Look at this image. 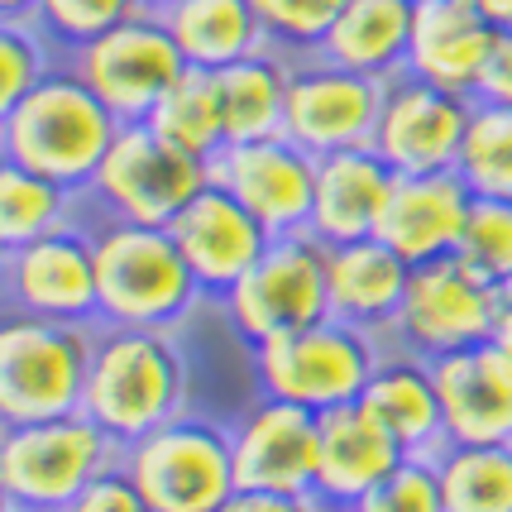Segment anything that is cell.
I'll list each match as a JSON object with an SVG mask.
<instances>
[{"instance_id":"obj_1","label":"cell","mask_w":512,"mask_h":512,"mask_svg":"<svg viewBox=\"0 0 512 512\" xmlns=\"http://www.w3.org/2000/svg\"><path fill=\"white\" fill-rule=\"evenodd\" d=\"M120 134V120L106 111V101L58 63L24 101L0 111V149L5 163H20L29 173L63 182L72 192H87L106 149Z\"/></svg>"},{"instance_id":"obj_2","label":"cell","mask_w":512,"mask_h":512,"mask_svg":"<svg viewBox=\"0 0 512 512\" xmlns=\"http://www.w3.org/2000/svg\"><path fill=\"white\" fill-rule=\"evenodd\" d=\"M182 402H187V364L168 331H149V326L96 331L82 412L96 426H106L120 446L173 422Z\"/></svg>"},{"instance_id":"obj_3","label":"cell","mask_w":512,"mask_h":512,"mask_svg":"<svg viewBox=\"0 0 512 512\" xmlns=\"http://www.w3.org/2000/svg\"><path fill=\"white\" fill-rule=\"evenodd\" d=\"M96 240V283H101V326H149L168 331L197 302V273L187 268L168 225L106 221Z\"/></svg>"},{"instance_id":"obj_4","label":"cell","mask_w":512,"mask_h":512,"mask_svg":"<svg viewBox=\"0 0 512 512\" xmlns=\"http://www.w3.org/2000/svg\"><path fill=\"white\" fill-rule=\"evenodd\" d=\"M120 441L87 412L48 422H0L5 512H63L96 474L120 465Z\"/></svg>"},{"instance_id":"obj_5","label":"cell","mask_w":512,"mask_h":512,"mask_svg":"<svg viewBox=\"0 0 512 512\" xmlns=\"http://www.w3.org/2000/svg\"><path fill=\"white\" fill-rule=\"evenodd\" d=\"M96 331L5 312L0 326V422H48L82 412Z\"/></svg>"},{"instance_id":"obj_6","label":"cell","mask_w":512,"mask_h":512,"mask_svg":"<svg viewBox=\"0 0 512 512\" xmlns=\"http://www.w3.org/2000/svg\"><path fill=\"white\" fill-rule=\"evenodd\" d=\"M120 465L154 512H221L240 493L230 426L197 412H178L173 422L130 441Z\"/></svg>"},{"instance_id":"obj_7","label":"cell","mask_w":512,"mask_h":512,"mask_svg":"<svg viewBox=\"0 0 512 512\" xmlns=\"http://www.w3.org/2000/svg\"><path fill=\"white\" fill-rule=\"evenodd\" d=\"M383 359V340L359 331L340 316H326L316 326L273 335L254 345V374L268 398L297 402L307 412H331L345 402H359L374 369Z\"/></svg>"},{"instance_id":"obj_8","label":"cell","mask_w":512,"mask_h":512,"mask_svg":"<svg viewBox=\"0 0 512 512\" xmlns=\"http://www.w3.org/2000/svg\"><path fill=\"white\" fill-rule=\"evenodd\" d=\"M206 182H211V163L158 139L149 120H134V125H120L87 197L101 206L106 221L168 225Z\"/></svg>"},{"instance_id":"obj_9","label":"cell","mask_w":512,"mask_h":512,"mask_svg":"<svg viewBox=\"0 0 512 512\" xmlns=\"http://www.w3.org/2000/svg\"><path fill=\"white\" fill-rule=\"evenodd\" d=\"M225 316L249 345H264L273 335L302 331L331 316L326 288V245L312 230L273 235L264 259L225 292Z\"/></svg>"},{"instance_id":"obj_10","label":"cell","mask_w":512,"mask_h":512,"mask_svg":"<svg viewBox=\"0 0 512 512\" xmlns=\"http://www.w3.org/2000/svg\"><path fill=\"white\" fill-rule=\"evenodd\" d=\"M63 63L106 101V111H111L120 125L149 120L154 106L163 101V91L192 67L182 58L178 39L168 34V24H163L158 10L130 15L125 24H115L111 34L72 48Z\"/></svg>"},{"instance_id":"obj_11","label":"cell","mask_w":512,"mask_h":512,"mask_svg":"<svg viewBox=\"0 0 512 512\" xmlns=\"http://www.w3.org/2000/svg\"><path fill=\"white\" fill-rule=\"evenodd\" d=\"M5 312L101 326V283H96V240L87 225H63L44 240L5 249L0 264Z\"/></svg>"},{"instance_id":"obj_12","label":"cell","mask_w":512,"mask_h":512,"mask_svg":"<svg viewBox=\"0 0 512 512\" xmlns=\"http://www.w3.org/2000/svg\"><path fill=\"white\" fill-rule=\"evenodd\" d=\"M493 335V283H484L474 268H465L455 254L412 268V283L402 297V312L393 331V350L422 359H441L469 345H484Z\"/></svg>"},{"instance_id":"obj_13","label":"cell","mask_w":512,"mask_h":512,"mask_svg":"<svg viewBox=\"0 0 512 512\" xmlns=\"http://www.w3.org/2000/svg\"><path fill=\"white\" fill-rule=\"evenodd\" d=\"M474 96L436 87L402 67L383 82V111L374 130V149L393 173H450L465 144Z\"/></svg>"},{"instance_id":"obj_14","label":"cell","mask_w":512,"mask_h":512,"mask_svg":"<svg viewBox=\"0 0 512 512\" xmlns=\"http://www.w3.org/2000/svg\"><path fill=\"white\" fill-rule=\"evenodd\" d=\"M383 111V82L364 77L350 67L331 63V58H292V82H288V115H283V134L297 139L302 149L316 158L335 154V149H359L374 144Z\"/></svg>"},{"instance_id":"obj_15","label":"cell","mask_w":512,"mask_h":512,"mask_svg":"<svg viewBox=\"0 0 512 512\" xmlns=\"http://www.w3.org/2000/svg\"><path fill=\"white\" fill-rule=\"evenodd\" d=\"M211 182L240 197L268 225V235H297L312 225L316 201V154L288 134L225 144L211 158Z\"/></svg>"},{"instance_id":"obj_16","label":"cell","mask_w":512,"mask_h":512,"mask_svg":"<svg viewBox=\"0 0 512 512\" xmlns=\"http://www.w3.org/2000/svg\"><path fill=\"white\" fill-rule=\"evenodd\" d=\"M235 479L240 489L259 493H316L321 465V412L297 402L259 398L249 412L230 422Z\"/></svg>"},{"instance_id":"obj_17","label":"cell","mask_w":512,"mask_h":512,"mask_svg":"<svg viewBox=\"0 0 512 512\" xmlns=\"http://www.w3.org/2000/svg\"><path fill=\"white\" fill-rule=\"evenodd\" d=\"M173 240H178L187 268L197 273L201 292H230L249 268L264 259V249L273 245L268 225L249 211L240 197H230L221 182H206L197 197L182 206L168 221Z\"/></svg>"},{"instance_id":"obj_18","label":"cell","mask_w":512,"mask_h":512,"mask_svg":"<svg viewBox=\"0 0 512 512\" xmlns=\"http://www.w3.org/2000/svg\"><path fill=\"white\" fill-rule=\"evenodd\" d=\"M450 446H503L512 441V355L503 345H469L431 359Z\"/></svg>"},{"instance_id":"obj_19","label":"cell","mask_w":512,"mask_h":512,"mask_svg":"<svg viewBox=\"0 0 512 512\" xmlns=\"http://www.w3.org/2000/svg\"><path fill=\"white\" fill-rule=\"evenodd\" d=\"M474 192L465 178L450 173H398L379 221V240L393 245L407 264H431L460 249Z\"/></svg>"},{"instance_id":"obj_20","label":"cell","mask_w":512,"mask_h":512,"mask_svg":"<svg viewBox=\"0 0 512 512\" xmlns=\"http://www.w3.org/2000/svg\"><path fill=\"white\" fill-rule=\"evenodd\" d=\"M493 39H498V24L474 0H417L412 5L407 72H417L436 87L474 96L493 53Z\"/></svg>"},{"instance_id":"obj_21","label":"cell","mask_w":512,"mask_h":512,"mask_svg":"<svg viewBox=\"0 0 512 512\" xmlns=\"http://www.w3.org/2000/svg\"><path fill=\"white\" fill-rule=\"evenodd\" d=\"M402 446L383 431L359 402L321 412V465H316V503L331 512H350L369 489L402 465Z\"/></svg>"},{"instance_id":"obj_22","label":"cell","mask_w":512,"mask_h":512,"mask_svg":"<svg viewBox=\"0 0 512 512\" xmlns=\"http://www.w3.org/2000/svg\"><path fill=\"white\" fill-rule=\"evenodd\" d=\"M393 182H398V173L383 163L374 144L321 154L316 158V201L307 230L321 245H350L364 235H379Z\"/></svg>"},{"instance_id":"obj_23","label":"cell","mask_w":512,"mask_h":512,"mask_svg":"<svg viewBox=\"0 0 512 512\" xmlns=\"http://www.w3.org/2000/svg\"><path fill=\"white\" fill-rule=\"evenodd\" d=\"M359 407L398 441L402 455L436 460L450 446L441 393H436V374H431V359H422V355L383 350L369 388L359 393Z\"/></svg>"},{"instance_id":"obj_24","label":"cell","mask_w":512,"mask_h":512,"mask_svg":"<svg viewBox=\"0 0 512 512\" xmlns=\"http://www.w3.org/2000/svg\"><path fill=\"white\" fill-rule=\"evenodd\" d=\"M412 283V264L379 235H364L350 245H326V288H331V316L350 321L359 331H393L402 297Z\"/></svg>"},{"instance_id":"obj_25","label":"cell","mask_w":512,"mask_h":512,"mask_svg":"<svg viewBox=\"0 0 512 512\" xmlns=\"http://www.w3.org/2000/svg\"><path fill=\"white\" fill-rule=\"evenodd\" d=\"M211 82H216V101H221L225 144H245V139L283 134L288 82H292V58L288 53L259 48V53L240 58V63L216 67Z\"/></svg>"},{"instance_id":"obj_26","label":"cell","mask_w":512,"mask_h":512,"mask_svg":"<svg viewBox=\"0 0 512 512\" xmlns=\"http://www.w3.org/2000/svg\"><path fill=\"white\" fill-rule=\"evenodd\" d=\"M412 5L417 0H350L326 34L321 58L379 82L398 77L412 48Z\"/></svg>"},{"instance_id":"obj_27","label":"cell","mask_w":512,"mask_h":512,"mask_svg":"<svg viewBox=\"0 0 512 512\" xmlns=\"http://www.w3.org/2000/svg\"><path fill=\"white\" fill-rule=\"evenodd\" d=\"M158 15L168 24V34L178 39L182 58L201 72H216V67L240 63L249 53L268 48L254 0H168Z\"/></svg>"},{"instance_id":"obj_28","label":"cell","mask_w":512,"mask_h":512,"mask_svg":"<svg viewBox=\"0 0 512 512\" xmlns=\"http://www.w3.org/2000/svg\"><path fill=\"white\" fill-rule=\"evenodd\" d=\"M149 125H154V134L168 139L173 149L211 163V158L225 149V120H221V101H216L211 72L187 67L178 82L163 91V101L154 106Z\"/></svg>"},{"instance_id":"obj_29","label":"cell","mask_w":512,"mask_h":512,"mask_svg":"<svg viewBox=\"0 0 512 512\" xmlns=\"http://www.w3.org/2000/svg\"><path fill=\"white\" fill-rule=\"evenodd\" d=\"M77 197L82 192H72V187L44 178V173L5 163L0 168V240H5V249H20L29 240H44L53 230L72 225Z\"/></svg>"},{"instance_id":"obj_30","label":"cell","mask_w":512,"mask_h":512,"mask_svg":"<svg viewBox=\"0 0 512 512\" xmlns=\"http://www.w3.org/2000/svg\"><path fill=\"white\" fill-rule=\"evenodd\" d=\"M446 512H512V441L446 446L436 455Z\"/></svg>"},{"instance_id":"obj_31","label":"cell","mask_w":512,"mask_h":512,"mask_svg":"<svg viewBox=\"0 0 512 512\" xmlns=\"http://www.w3.org/2000/svg\"><path fill=\"white\" fill-rule=\"evenodd\" d=\"M455 173L465 178L474 197L512 201V106L474 101L465 144L455 158Z\"/></svg>"},{"instance_id":"obj_32","label":"cell","mask_w":512,"mask_h":512,"mask_svg":"<svg viewBox=\"0 0 512 512\" xmlns=\"http://www.w3.org/2000/svg\"><path fill=\"white\" fill-rule=\"evenodd\" d=\"M455 259L465 268H474L484 283L512 278V201H503V197L469 201V221H465Z\"/></svg>"},{"instance_id":"obj_33","label":"cell","mask_w":512,"mask_h":512,"mask_svg":"<svg viewBox=\"0 0 512 512\" xmlns=\"http://www.w3.org/2000/svg\"><path fill=\"white\" fill-rule=\"evenodd\" d=\"M350 0H254L259 20H264L268 48L288 53V58H312L321 53L331 24L340 20Z\"/></svg>"},{"instance_id":"obj_34","label":"cell","mask_w":512,"mask_h":512,"mask_svg":"<svg viewBox=\"0 0 512 512\" xmlns=\"http://www.w3.org/2000/svg\"><path fill=\"white\" fill-rule=\"evenodd\" d=\"M58 48L34 20H5L0 29V111L24 101L58 67Z\"/></svg>"},{"instance_id":"obj_35","label":"cell","mask_w":512,"mask_h":512,"mask_svg":"<svg viewBox=\"0 0 512 512\" xmlns=\"http://www.w3.org/2000/svg\"><path fill=\"white\" fill-rule=\"evenodd\" d=\"M139 10H144L139 0H39L34 24L44 29L48 39H53V48L67 58L72 48L111 34L115 24H125Z\"/></svg>"},{"instance_id":"obj_36","label":"cell","mask_w":512,"mask_h":512,"mask_svg":"<svg viewBox=\"0 0 512 512\" xmlns=\"http://www.w3.org/2000/svg\"><path fill=\"white\" fill-rule=\"evenodd\" d=\"M350 512H446L436 460L407 455L379 489H369Z\"/></svg>"},{"instance_id":"obj_37","label":"cell","mask_w":512,"mask_h":512,"mask_svg":"<svg viewBox=\"0 0 512 512\" xmlns=\"http://www.w3.org/2000/svg\"><path fill=\"white\" fill-rule=\"evenodd\" d=\"M63 512H154V508L144 503V493L134 489V479L125 474V465H111L106 474H96Z\"/></svg>"},{"instance_id":"obj_38","label":"cell","mask_w":512,"mask_h":512,"mask_svg":"<svg viewBox=\"0 0 512 512\" xmlns=\"http://www.w3.org/2000/svg\"><path fill=\"white\" fill-rule=\"evenodd\" d=\"M474 101L512 106V29H498L489 63H484V77H479V87H474Z\"/></svg>"},{"instance_id":"obj_39","label":"cell","mask_w":512,"mask_h":512,"mask_svg":"<svg viewBox=\"0 0 512 512\" xmlns=\"http://www.w3.org/2000/svg\"><path fill=\"white\" fill-rule=\"evenodd\" d=\"M221 512H331V508H321L312 493H259V489H240Z\"/></svg>"},{"instance_id":"obj_40","label":"cell","mask_w":512,"mask_h":512,"mask_svg":"<svg viewBox=\"0 0 512 512\" xmlns=\"http://www.w3.org/2000/svg\"><path fill=\"white\" fill-rule=\"evenodd\" d=\"M489 340L512 355V278L493 283V335Z\"/></svg>"},{"instance_id":"obj_41","label":"cell","mask_w":512,"mask_h":512,"mask_svg":"<svg viewBox=\"0 0 512 512\" xmlns=\"http://www.w3.org/2000/svg\"><path fill=\"white\" fill-rule=\"evenodd\" d=\"M498 29H512V0H474Z\"/></svg>"},{"instance_id":"obj_42","label":"cell","mask_w":512,"mask_h":512,"mask_svg":"<svg viewBox=\"0 0 512 512\" xmlns=\"http://www.w3.org/2000/svg\"><path fill=\"white\" fill-rule=\"evenodd\" d=\"M34 10H39V0H0L5 20H34Z\"/></svg>"},{"instance_id":"obj_43","label":"cell","mask_w":512,"mask_h":512,"mask_svg":"<svg viewBox=\"0 0 512 512\" xmlns=\"http://www.w3.org/2000/svg\"><path fill=\"white\" fill-rule=\"evenodd\" d=\"M139 5H144V10H163L168 0H139Z\"/></svg>"}]
</instances>
